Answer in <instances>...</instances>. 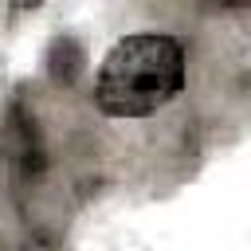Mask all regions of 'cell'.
Instances as JSON below:
<instances>
[{"label": "cell", "instance_id": "cell-1", "mask_svg": "<svg viewBox=\"0 0 251 251\" xmlns=\"http://www.w3.org/2000/svg\"><path fill=\"white\" fill-rule=\"evenodd\" d=\"M184 86V51L161 31L126 35L98 71L94 102L110 118H145Z\"/></svg>", "mask_w": 251, "mask_h": 251}, {"label": "cell", "instance_id": "cell-2", "mask_svg": "<svg viewBox=\"0 0 251 251\" xmlns=\"http://www.w3.org/2000/svg\"><path fill=\"white\" fill-rule=\"evenodd\" d=\"M47 71H51L55 82H71V78L82 71V47H78L71 35L55 39L51 51H47Z\"/></svg>", "mask_w": 251, "mask_h": 251}]
</instances>
